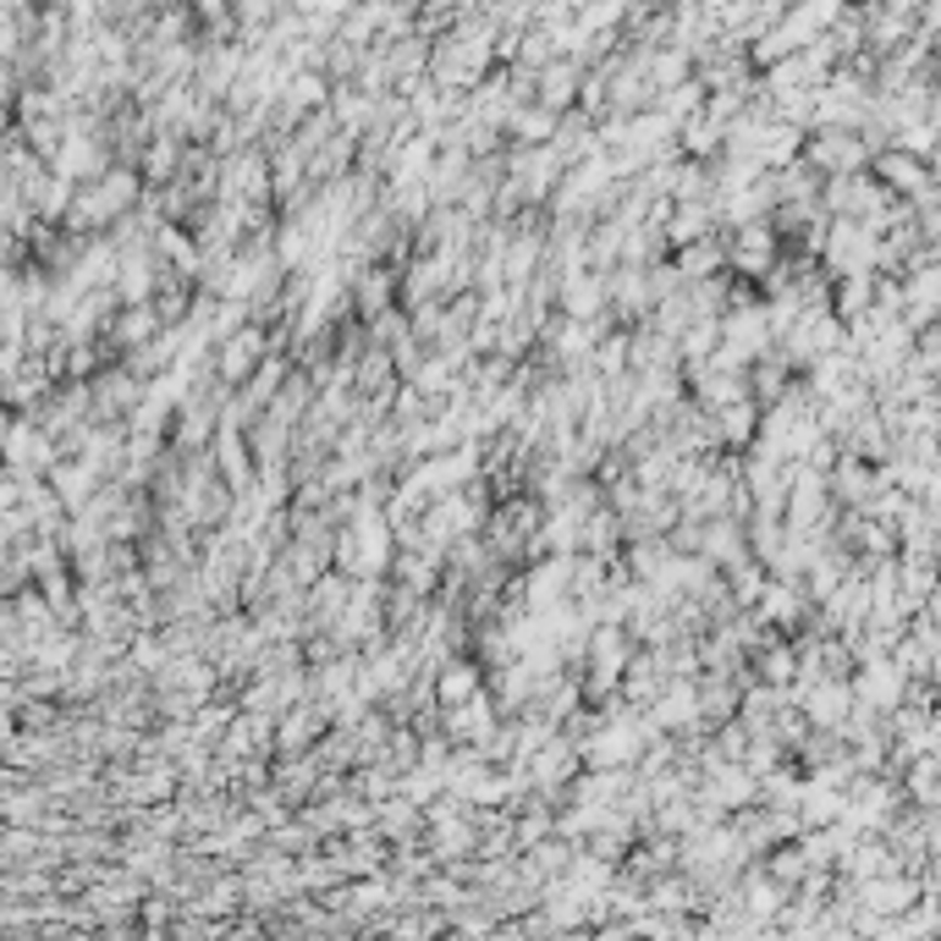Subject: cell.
Returning a JSON list of instances; mask_svg holds the SVG:
<instances>
[{"label":"cell","instance_id":"obj_1","mask_svg":"<svg viewBox=\"0 0 941 941\" xmlns=\"http://www.w3.org/2000/svg\"><path fill=\"white\" fill-rule=\"evenodd\" d=\"M265 353H271V341H265V325H242V330H231L226 341H215V380L226 386V391H242V386H253V375L265 369Z\"/></svg>","mask_w":941,"mask_h":941},{"label":"cell","instance_id":"obj_2","mask_svg":"<svg viewBox=\"0 0 941 941\" xmlns=\"http://www.w3.org/2000/svg\"><path fill=\"white\" fill-rule=\"evenodd\" d=\"M397 281H402V271L397 265H364L348 287H353V309L375 325L380 314H391L397 309Z\"/></svg>","mask_w":941,"mask_h":941},{"label":"cell","instance_id":"obj_3","mask_svg":"<svg viewBox=\"0 0 941 941\" xmlns=\"http://www.w3.org/2000/svg\"><path fill=\"white\" fill-rule=\"evenodd\" d=\"M584 95V72H578V61H551L540 77H535V105H545V111H573V100Z\"/></svg>","mask_w":941,"mask_h":941},{"label":"cell","instance_id":"obj_4","mask_svg":"<svg viewBox=\"0 0 941 941\" xmlns=\"http://www.w3.org/2000/svg\"><path fill=\"white\" fill-rule=\"evenodd\" d=\"M485 694V672L474 666V661H447L441 672H436V700L447 705V711H457V705H468V700H479Z\"/></svg>","mask_w":941,"mask_h":941},{"label":"cell","instance_id":"obj_5","mask_svg":"<svg viewBox=\"0 0 941 941\" xmlns=\"http://www.w3.org/2000/svg\"><path fill=\"white\" fill-rule=\"evenodd\" d=\"M722 260H727V253H722L716 242H689V248L677 253V276H682V287H700L705 276H716Z\"/></svg>","mask_w":941,"mask_h":941},{"label":"cell","instance_id":"obj_6","mask_svg":"<svg viewBox=\"0 0 941 941\" xmlns=\"http://www.w3.org/2000/svg\"><path fill=\"white\" fill-rule=\"evenodd\" d=\"M490 694H479V700H468V705H457V711H447V727L452 732H474L479 743H485V732H490Z\"/></svg>","mask_w":941,"mask_h":941},{"label":"cell","instance_id":"obj_7","mask_svg":"<svg viewBox=\"0 0 941 941\" xmlns=\"http://www.w3.org/2000/svg\"><path fill=\"white\" fill-rule=\"evenodd\" d=\"M722 143V122L716 116H694L689 127H682V149H689V154H711Z\"/></svg>","mask_w":941,"mask_h":941},{"label":"cell","instance_id":"obj_8","mask_svg":"<svg viewBox=\"0 0 941 941\" xmlns=\"http://www.w3.org/2000/svg\"><path fill=\"white\" fill-rule=\"evenodd\" d=\"M716 430H722L727 441H743V436L754 430V407H749V402H732V407H722V418H716Z\"/></svg>","mask_w":941,"mask_h":941},{"label":"cell","instance_id":"obj_9","mask_svg":"<svg viewBox=\"0 0 941 941\" xmlns=\"http://www.w3.org/2000/svg\"><path fill=\"white\" fill-rule=\"evenodd\" d=\"M628 754H633V732L628 727H617V732L606 727L601 738H594V760H628Z\"/></svg>","mask_w":941,"mask_h":941},{"label":"cell","instance_id":"obj_10","mask_svg":"<svg viewBox=\"0 0 941 941\" xmlns=\"http://www.w3.org/2000/svg\"><path fill=\"white\" fill-rule=\"evenodd\" d=\"M303 738H314V716L309 711H292L287 727H281V743H303Z\"/></svg>","mask_w":941,"mask_h":941}]
</instances>
